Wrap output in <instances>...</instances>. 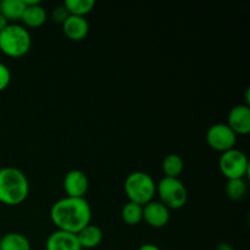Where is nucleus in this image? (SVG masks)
Masks as SVG:
<instances>
[{"label": "nucleus", "mask_w": 250, "mask_h": 250, "mask_svg": "<svg viewBox=\"0 0 250 250\" xmlns=\"http://www.w3.org/2000/svg\"><path fill=\"white\" fill-rule=\"evenodd\" d=\"M50 220L56 229L77 234L90 224L92 209L85 198L65 197L53 204Z\"/></svg>", "instance_id": "obj_1"}, {"label": "nucleus", "mask_w": 250, "mask_h": 250, "mask_svg": "<svg viewBox=\"0 0 250 250\" xmlns=\"http://www.w3.org/2000/svg\"><path fill=\"white\" fill-rule=\"evenodd\" d=\"M29 182L21 170L12 166L0 168V203L5 205H20L27 199Z\"/></svg>", "instance_id": "obj_2"}, {"label": "nucleus", "mask_w": 250, "mask_h": 250, "mask_svg": "<svg viewBox=\"0 0 250 250\" xmlns=\"http://www.w3.org/2000/svg\"><path fill=\"white\" fill-rule=\"evenodd\" d=\"M32 45V38L26 27L17 23L9 26L0 32V51L10 58H21L26 55Z\"/></svg>", "instance_id": "obj_3"}, {"label": "nucleus", "mask_w": 250, "mask_h": 250, "mask_svg": "<svg viewBox=\"0 0 250 250\" xmlns=\"http://www.w3.org/2000/svg\"><path fill=\"white\" fill-rule=\"evenodd\" d=\"M128 202L144 207L151 202L156 194V183L150 175L142 171L129 173L125 180L124 185Z\"/></svg>", "instance_id": "obj_4"}, {"label": "nucleus", "mask_w": 250, "mask_h": 250, "mask_svg": "<svg viewBox=\"0 0 250 250\" xmlns=\"http://www.w3.org/2000/svg\"><path fill=\"white\" fill-rule=\"evenodd\" d=\"M156 194L160 203H163L168 210L182 209L188 200V192L180 178L164 177L156 185Z\"/></svg>", "instance_id": "obj_5"}, {"label": "nucleus", "mask_w": 250, "mask_h": 250, "mask_svg": "<svg viewBox=\"0 0 250 250\" xmlns=\"http://www.w3.org/2000/svg\"><path fill=\"white\" fill-rule=\"evenodd\" d=\"M219 167L222 175L227 180L244 178L249 171L248 156L239 149H231L221 154L219 160Z\"/></svg>", "instance_id": "obj_6"}, {"label": "nucleus", "mask_w": 250, "mask_h": 250, "mask_svg": "<svg viewBox=\"0 0 250 250\" xmlns=\"http://www.w3.org/2000/svg\"><path fill=\"white\" fill-rule=\"evenodd\" d=\"M205 139L210 148L222 154L234 148L237 134L227 126V124H215L208 128Z\"/></svg>", "instance_id": "obj_7"}, {"label": "nucleus", "mask_w": 250, "mask_h": 250, "mask_svg": "<svg viewBox=\"0 0 250 250\" xmlns=\"http://www.w3.org/2000/svg\"><path fill=\"white\" fill-rule=\"evenodd\" d=\"M89 188L87 175L81 170H71L63 177V190L66 197L84 198Z\"/></svg>", "instance_id": "obj_8"}, {"label": "nucleus", "mask_w": 250, "mask_h": 250, "mask_svg": "<svg viewBox=\"0 0 250 250\" xmlns=\"http://www.w3.org/2000/svg\"><path fill=\"white\" fill-rule=\"evenodd\" d=\"M143 220L153 229H163L170 221V210L163 203L151 200L143 207Z\"/></svg>", "instance_id": "obj_9"}, {"label": "nucleus", "mask_w": 250, "mask_h": 250, "mask_svg": "<svg viewBox=\"0 0 250 250\" xmlns=\"http://www.w3.org/2000/svg\"><path fill=\"white\" fill-rule=\"evenodd\" d=\"M227 126L238 136H247L250 132V107L246 104L236 105L229 112Z\"/></svg>", "instance_id": "obj_10"}, {"label": "nucleus", "mask_w": 250, "mask_h": 250, "mask_svg": "<svg viewBox=\"0 0 250 250\" xmlns=\"http://www.w3.org/2000/svg\"><path fill=\"white\" fill-rule=\"evenodd\" d=\"M45 250H82L77 234L56 229L45 242Z\"/></svg>", "instance_id": "obj_11"}, {"label": "nucleus", "mask_w": 250, "mask_h": 250, "mask_svg": "<svg viewBox=\"0 0 250 250\" xmlns=\"http://www.w3.org/2000/svg\"><path fill=\"white\" fill-rule=\"evenodd\" d=\"M62 31L68 39L73 42H80L88 36L89 23L85 17L68 16L62 23Z\"/></svg>", "instance_id": "obj_12"}, {"label": "nucleus", "mask_w": 250, "mask_h": 250, "mask_svg": "<svg viewBox=\"0 0 250 250\" xmlns=\"http://www.w3.org/2000/svg\"><path fill=\"white\" fill-rule=\"evenodd\" d=\"M45 21L46 11L42 6V2L26 6L21 17V22L28 28H39L45 23Z\"/></svg>", "instance_id": "obj_13"}, {"label": "nucleus", "mask_w": 250, "mask_h": 250, "mask_svg": "<svg viewBox=\"0 0 250 250\" xmlns=\"http://www.w3.org/2000/svg\"><path fill=\"white\" fill-rule=\"evenodd\" d=\"M103 237L104 234H103L102 229L93 224H89L77 233L78 242H80L82 249L97 248L102 243Z\"/></svg>", "instance_id": "obj_14"}, {"label": "nucleus", "mask_w": 250, "mask_h": 250, "mask_svg": "<svg viewBox=\"0 0 250 250\" xmlns=\"http://www.w3.org/2000/svg\"><path fill=\"white\" fill-rule=\"evenodd\" d=\"M0 250H32V247L26 236L10 232L0 237Z\"/></svg>", "instance_id": "obj_15"}, {"label": "nucleus", "mask_w": 250, "mask_h": 250, "mask_svg": "<svg viewBox=\"0 0 250 250\" xmlns=\"http://www.w3.org/2000/svg\"><path fill=\"white\" fill-rule=\"evenodd\" d=\"M24 2L23 0H2L0 1V14L7 20V21H21L22 14H23Z\"/></svg>", "instance_id": "obj_16"}, {"label": "nucleus", "mask_w": 250, "mask_h": 250, "mask_svg": "<svg viewBox=\"0 0 250 250\" xmlns=\"http://www.w3.org/2000/svg\"><path fill=\"white\" fill-rule=\"evenodd\" d=\"M161 168H163V172L165 175V177L178 178L181 176V173L183 172L185 163H183L182 158L180 155H177V154H168L163 160Z\"/></svg>", "instance_id": "obj_17"}, {"label": "nucleus", "mask_w": 250, "mask_h": 250, "mask_svg": "<svg viewBox=\"0 0 250 250\" xmlns=\"http://www.w3.org/2000/svg\"><path fill=\"white\" fill-rule=\"evenodd\" d=\"M121 219L128 226H136L143 221V207L132 202L126 203L122 208Z\"/></svg>", "instance_id": "obj_18"}, {"label": "nucleus", "mask_w": 250, "mask_h": 250, "mask_svg": "<svg viewBox=\"0 0 250 250\" xmlns=\"http://www.w3.org/2000/svg\"><path fill=\"white\" fill-rule=\"evenodd\" d=\"M63 6L71 16L85 17L95 6L94 0H66Z\"/></svg>", "instance_id": "obj_19"}, {"label": "nucleus", "mask_w": 250, "mask_h": 250, "mask_svg": "<svg viewBox=\"0 0 250 250\" xmlns=\"http://www.w3.org/2000/svg\"><path fill=\"white\" fill-rule=\"evenodd\" d=\"M248 193V187L244 178H237V180H227L226 183V195L229 199L234 202H239L246 198Z\"/></svg>", "instance_id": "obj_20"}, {"label": "nucleus", "mask_w": 250, "mask_h": 250, "mask_svg": "<svg viewBox=\"0 0 250 250\" xmlns=\"http://www.w3.org/2000/svg\"><path fill=\"white\" fill-rule=\"evenodd\" d=\"M11 82V72L5 63L0 62V92L6 89Z\"/></svg>", "instance_id": "obj_21"}, {"label": "nucleus", "mask_w": 250, "mask_h": 250, "mask_svg": "<svg viewBox=\"0 0 250 250\" xmlns=\"http://www.w3.org/2000/svg\"><path fill=\"white\" fill-rule=\"evenodd\" d=\"M68 16H70V15H68L67 10L65 9L63 5L55 7V9L53 10V12H51V19H53V21L56 22V23L62 24L63 22L67 20Z\"/></svg>", "instance_id": "obj_22"}, {"label": "nucleus", "mask_w": 250, "mask_h": 250, "mask_svg": "<svg viewBox=\"0 0 250 250\" xmlns=\"http://www.w3.org/2000/svg\"><path fill=\"white\" fill-rule=\"evenodd\" d=\"M138 250H161V249L153 243H146L143 244V246L139 247Z\"/></svg>", "instance_id": "obj_23"}, {"label": "nucleus", "mask_w": 250, "mask_h": 250, "mask_svg": "<svg viewBox=\"0 0 250 250\" xmlns=\"http://www.w3.org/2000/svg\"><path fill=\"white\" fill-rule=\"evenodd\" d=\"M7 26H9V21H7V20L5 19L1 14H0V32H1L2 29L6 28Z\"/></svg>", "instance_id": "obj_24"}, {"label": "nucleus", "mask_w": 250, "mask_h": 250, "mask_svg": "<svg viewBox=\"0 0 250 250\" xmlns=\"http://www.w3.org/2000/svg\"><path fill=\"white\" fill-rule=\"evenodd\" d=\"M216 250H233L229 243H219L216 247Z\"/></svg>", "instance_id": "obj_25"}]
</instances>
